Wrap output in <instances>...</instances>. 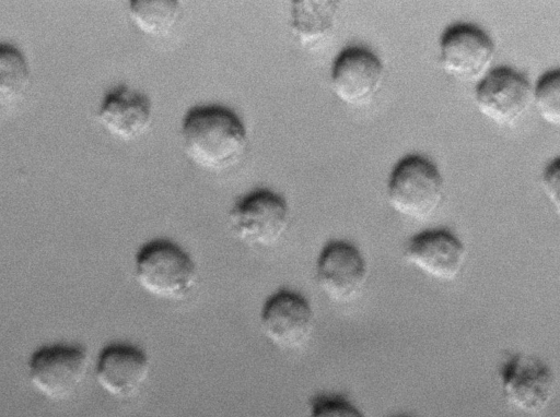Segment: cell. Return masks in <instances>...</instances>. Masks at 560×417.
Listing matches in <instances>:
<instances>
[{"label":"cell","mask_w":560,"mask_h":417,"mask_svg":"<svg viewBox=\"0 0 560 417\" xmlns=\"http://www.w3.org/2000/svg\"><path fill=\"white\" fill-rule=\"evenodd\" d=\"M320 291L332 302L353 301L368 281V265L361 251L351 242L332 240L320 250L316 266Z\"/></svg>","instance_id":"9"},{"label":"cell","mask_w":560,"mask_h":417,"mask_svg":"<svg viewBox=\"0 0 560 417\" xmlns=\"http://www.w3.org/2000/svg\"><path fill=\"white\" fill-rule=\"evenodd\" d=\"M133 272L147 294L166 301L186 299L198 281V270L190 254L167 239L143 245L136 253Z\"/></svg>","instance_id":"2"},{"label":"cell","mask_w":560,"mask_h":417,"mask_svg":"<svg viewBox=\"0 0 560 417\" xmlns=\"http://www.w3.org/2000/svg\"><path fill=\"white\" fill-rule=\"evenodd\" d=\"M27 369L33 388L47 400L60 402L70 398L84 381L89 357L78 345H46L32 354Z\"/></svg>","instance_id":"5"},{"label":"cell","mask_w":560,"mask_h":417,"mask_svg":"<svg viewBox=\"0 0 560 417\" xmlns=\"http://www.w3.org/2000/svg\"><path fill=\"white\" fill-rule=\"evenodd\" d=\"M259 322L264 335L275 347L296 350L310 341L315 327V314L303 295L280 289L265 300Z\"/></svg>","instance_id":"7"},{"label":"cell","mask_w":560,"mask_h":417,"mask_svg":"<svg viewBox=\"0 0 560 417\" xmlns=\"http://www.w3.org/2000/svg\"><path fill=\"white\" fill-rule=\"evenodd\" d=\"M339 14L335 0H294L290 8V29L304 49L320 47L332 35Z\"/></svg>","instance_id":"15"},{"label":"cell","mask_w":560,"mask_h":417,"mask_svg":"<svg viewBox=\"0 0 560 417\" xmlns=\"http://www.w3.org/2000/svg\"><path fill=\"white\" fill-rule=\"evenodd\" d=\"M467 250L447 229L417 234L407 242L404 259L423 274L441 282L454 281L462 272Z\"/></svg>","instance_id":"13"},{"label":"cell","mask_w":560,"mask_h":417,"mask_svg":"<svg viewBox=\"0 0 560 417\" xmlns=\"http://www.w3.org/2000/svg\"><path fill=\"white\" fill-rule=\"evenodd\" d=\"M541 188L545 195L555 207L556 213L559 214L560 162L558 157L551 160L545 167V170L541 175Z\"/></svg>","instance_id":"20"},{"label":"cell","mask_w":560,"mask_h":417,"mask_svg":"<svg viewBox=\"0 0 560 417\" xmlns=\"http://www.w3.org/2000/svg\"><path fill=\"white\" fill-rule=\"evenodd\" d=\"M308 417H364V415L342 396L317 395L310 403Z\"/></svg>","instance_id":"19"},{"label":"cell","mask_w":560,"mask_h":417,"mask_svg":"<svg viewBox=\"0 0 560 417\" xmlns=\"http://www.w3.org/2000/svg\"><path fill=\"white\" fill-rule=\"evenodd\" d=\"M150 370V359L140 347L113 343L105 346L97 357L95 379L108 395L128 400L144 386Z\"/></svg>","instance_id":"12"},{"label":"cell","mask_w":560,"mask_h":417,"mask_svg":"<svg viewBox=\"0 0 560 417\" xmlns=\"http://www.w3.org/2000/svg\"><path fill=\"white\" fill-rule=\"evenodd\" d=\"M500 378L504 400L523 414L541 413L549 406L556 392L552 370L532 355H512L503 362Z\"/></svg>","instance_id":"6"},{"label":"cell","mask_w":560,"mask_h":417,"mask_svg":"<svg viewBox=\"0 0 560 417\" xmlns=\"http://www.w3.org/2000/svg\"><path fill=\"white\" fill-rule=\"evenodd\" d=\"M289 224L287 200L268 189H258L242 196L229 213L232 234L250 247L275 246L285 234Z\"/></svg>","instance_id":"4"},{"label":"cell","mask_w":560,"mask_h":417,"mask_svg":"<svg viewBox=\"0 0 560 417\" xmlns=\"http://www.w3.org/2000/svg\"><path fill=\"white\" fill-rule=\"evenodd\" d=\"M180 5L176 0H133L128 14L133 25L151 37L167 35L179 17Z\"/></svg>","instance_id":"16"},{"label":"cell","mask_w":560,"mask_h":417,"mask_svg":"<svg viewBox=\"0 0 560 417\" xmlns=\"http://www.w3.org/2000/svg\"><path fill=\"white\" fill-rule=\"evenodd\" d=\"M389 206L415 221L432 216L444 199V180L434 163L421 155H408L393 168L386 189Z\"/></svg>","instance_id":"3"},{"label":"cell","mask_w":560,"mask_h":417,"mask_svg":"<svg viewBox=\"0 0 560 417\" xmlns=\"http://www.w3.org/2000/svg\"><path fill=\"white\" fill-rule=\"evenodd\" d=\"M475 103L486 118L500 127L515 124L533 104L527 78L508 67L490 70L475 88Z\"/></svg>","instance_id":"8"},{"label":"cell","mask_w":560,"mask_h":417,"mask_svg":"<svg viewBox=\"0 0 560 417\" xmlns=\"http://www.w3.org/2000/svg\"><path fill=\"white\" fill-rule=\"evenodd\" d=\"M385 78L382 60L362 46L343 49L334 60L330 72L331 90L348 106L366 105L381 90Z\"/></svg>","instance_id":"11"},{"label":"cell","mask_w":560,"mask_h":417,"mask_svg":"<svg viewBox=\"0 0 560 417\" xmlns=\"http://www.w3.org/2000/svg\"><path fill=\"white\" fill-rule=\"evenodd\" d=\"M439 48L442 69L454 79L466 82L483 78L495 53L492 38L468 23L448 26L441 35Z\"/></svg>","instance_id":"10"},{"label":"cell","mask_w":560,"mask_h":417,"mask_svg":"<svg viewBox=\"0 0 560 417\" xmlns=\"http://www.w3.org/2000/svg\"><path fill=\"white\" fill-rule=\"evenodd\" d=\"M533 104L541 119L550 126L560 124V72L544 73L533 88Z\"/></svg>","instance_id":"18"},{"label":"cell","mask_w":560,"mask_h":417,"mask_svg":"<svg viewBox=\"0 0 560 417\" xmlns=\"http://www.w3.org/2000/svg\"><path fill=\"white\" fill-rule=\"evenodd\" d=\"M180 136L187 158L210 172L234 167L248 143L243 121L222 106H198L188 110L182 121Z\"/></svg>","instance_id":"1"},{"label":"cell","mask_w":560,"mask_h":417,"mask_svg":"<svg viewBox=\"0 0 560 417\" xmlns=\"http://www.w3.org/2000/svg\"><path fill=\"white\" fill-rule=\"evenodd\" d=\"M31 85V71L24 55L10 44H0V106L19 103Z\"/></svg>","instance_id":"17"},{"label":"cell","mask_w":560,"mask_h":417,"mask_svg":"<svg viewBox=\"0 0 560 417\" xmlns=\"http://www.w3.org/2000/svg\"><path fill=\"white\" fill-rule=\"evenodd\" d=\"M97 119L110 135L132 141L149 129L152 104L147 95L120 85L106 93Z\"/></svg>","instance_id":"14"}]
</instances>
